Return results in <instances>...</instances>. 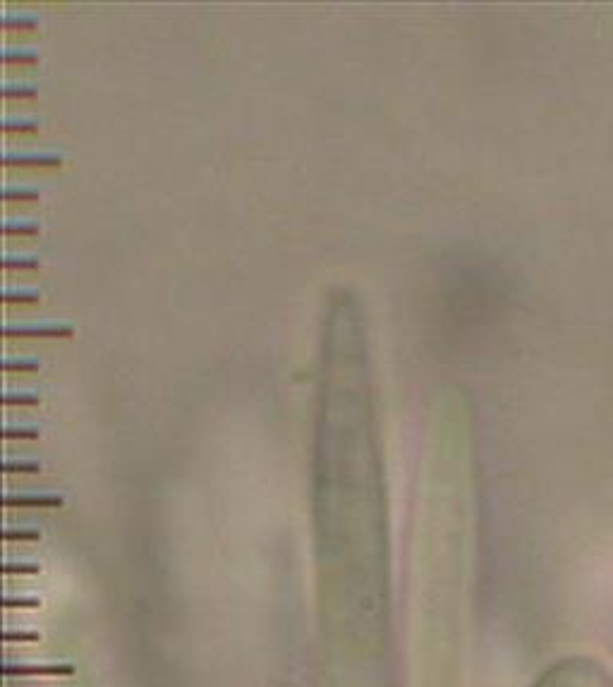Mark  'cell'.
Instances as JSON below:
<instances>
[{"instance_id":"277c9868","label":"cell","mask_w":613,"mask_h":687,"mask_svg":"<svg viewBox=\"0 0 613 687\" xmlns=\"http://www.w3.org/2000/svg\"><path fill=\"white\" fill-rule=\"evenodd\" d=\"M65 498L60 494H0V510L17 508H60Z\"/></svg>"},{"instance_id":"9c48e42d","label":"cell","mask_w":613,"mask_h":687,"mask_svg":"<svg viewBox=\"0 0 613 687\" xmlns=\"http://www.w3.org/2000/svg\"><path fill=\"white\" fill-rule=\"evenodd\" d=\"M39 233V221H29V218H20V221H0V237H34Z\"/></svg>"},{"instance_id":"2e32d148","label":"cell","mask_w":613,"mask_h":687,"mask_svg":"<svg viewBox=\"0 0 613 687\" xmlns=\"http://www.w3.org/2000/svg\"><path fill=\"white\" fill-rule=\"evenodd\" d=\"M44 465L36 460H0V474H39Z\"/></svg>"},{"instance_id":"9a60e30c","label":"cell","mask_w":613,"mask_h":687,"mask_svg":"<svg viewBox=\"0 0 613 687\" xmlns=\"http://www.w3.org/2000/svg\"><path fill=\"white\" fill-rule=\"evenodd\" d=\"M41 532L34 527H0V544H15V541H39Z\"/></svg>"},{"instance_id":"ffe728a7","label":"cell","mask_w":613,"mask_h":687,"mask_svg":"<svg viewBox=\"0 0 613 687\" xmlns=\"http://www.w3.org/2000/svg\"><path fill=\"white\" fill-rule=\"evenodd\" d=\"M41 599L34 597H0V611L3 609H39Z\"/></svg>"},{"instance_id":"30bf717a","label":"cell","mask_w":613,"mask_h":687,"mask_svg":"<svg viewBox=\"0 0 613 687\" xmlns=\"http://www.w3.org/2000/svg\"><path fill=\"white\" fill-rule=\"evenodd\" d=\"M39 266L41 259L32 254H0V271H34Z\"/></svg>"},{"instance_id":"8992f818","label":"cell","mask_w":613,"mask_h":687,"mask_svg":"<svg viewBox=\"0 0 613 687\" xmlns=\"http://www.w3.org/2000/svg\"><path fill=\"white\" fill-rule=\"evenodd\" d=\"M39 63V53L34 48H0V65L8 68H29Z\"/></svg>"},{"instance_id":"e0dca14e","label":"cell","mask_w":613,"mask_h":687,"mask_svg":"<svg viewBox=\"0 0 613 687\" xmlns=\"http://www.w3.org/2000/svg\"><path fill=\"white\" fill-rule=\"evenodd\" d=\"M41 431L36 427H10V424H0V441H36Z\"/></svg>"},{"instance_id":"5bb4252c","label":"cell","mask_w":613,"mask_h":687,"mask_svg":"<svg viewBox=\"0 0 613 687\" xmlns=\"http://www.w3.org/2000/svg\"><path fill=\"white\" fill-rule=\"evenodd\" d=\"M41 403V395L29 391H0V407H34Z\"/></svg>"},{"instance_id":"7a4b0ae2","label":"cell","mask_w":613,"mask_h":687,"mask_svg":"<svg viewBox=\"0 0 613 687\" xmlns=\"http://www.w3.org/2000/svg\"><path fill=\"white\" fill-rule=\"evenodd\" d=\"M65 158L48 151H0V170L8 168H60Z\"/></svg>"},{"instance_id":"8fae6325","label":"cell","mask_w":613,"mask_h":687,"mask_svg":"<svg viewBox=\"0 0 613 687\" xmlns=\"http://www.w3.org/2000/svg\"><path fill=\"white\" fill-rule=\"evenodd\" d=\"M39 369L41 362L32 357H0V374H32Z\"/></svg>"},{"instance_id":"ba28073f","label":"cell","mask_w":613,"mask_h":687,"mask_svg":"<svg viewBox=\"0 0 613 687\" xmlns=\"http://www.w3.org/2000/svg\"><path fill=\"white\" fill-rule=\"evenodd\" d=\"M41 300L39 290L32 288H0V307L8 305H34Z\"/></svg>"},{"instance_id":"5b68a950","label":"cell","mask_w":613,"mask_h":687,"mask_svg":"<svg viewBox=\"0 0 613 687\" xmlns=\"http://www.w3.org/2000/svg\"><path fill=\"white\" fill-rule=\"evenodd\" d=\"M39 27V20L34 15L24 12H3L0 10V34H17V32H34Z\"/></svg>"},{"instance_id":"3957f363","label":"cell","mask_w":613,"mask_h":687,"mask_svg":"<svg viewBox=\"0 0 613 687\" xmlns=\"http://www.w3.org/2000/svg\"><path fill=\"white\" fill-rule=\"evenodd\" d=\"M75 673L70 664H0V678H68Z\"/></svg>"},{"instance_id":"6da1fadb","label":"cell","mask_w":613,"mask_h":687,"mask_svg":"<svg viewBox=\"0 0 613 687\" xmlns=\"http://www.w3.org/2000/svg\"><path fill=\"white\" fill-rule=\"evenodd\" d=\"M75 336L65 321H0V340H63Z\"/></svg>"},{"instance_id":"d6986e66","label":"cell","mask_w":613,"mask_h":687,"mask_svg":"<svg viewBox=\"0 0 613 687\" xmlns=\"http://www.w3.org/2000/svg\"><path fill=\"white\" fill-rule=\"evenodd\" d=\"M41 635L32 630H0V644H34Z\"/></svg>"},{"instance_id":"52a82bcc","label":"cell","mask_w":613,"mask_h":687,"mask_svg":"<svg viewBox=\"0 0 613 687\" xmlns=\"http://www.w3.org/2000/svg\"><path fill=\"white\" fill-rule=\"evenodd\" d=\"M41 192L27 185H0V204H27L39 202Z\"/></svg>"},{"instance_id":"7c38bea8","label":"cell","mask_w":613,"mask_h":687,"mask_svg":"<svg viewBox=\"0 0 613 687\" xmlns=\"http://www.w3.org/2000/svg\"><path fill=\"white\" fill-rule=\"evenodd\" d=\"M39 89L34 84H17V82H0V101H24L34 99Z\"/></svg>"},{"instance_id":"ac0fdd59","label":"cell","mask_w":613,"mask_h":687,"mask_svg":"<svg viewBox=\"0 0 613 687\" xmlns=\"http://www.w3.org/2000/svg\"><path fill=\"white\" fill-rule=\"evenodd\" d=\"M39 563L32 561H0V575H39Z\"/></svg>"},{"instance_id":"4fadbf2b","label":"cell","mask_w":613,"mask_h":687,"mask_svg":"<svg viewBox=\"0 0 613 687\" xmlns=\"http://www.w3.org/2000/svg\"><path fill=\"white\" fill-rule=\"evenodd\" d=\"M39 123L32 118H0V135H32Z\"/></svg>"}]
</instances>
